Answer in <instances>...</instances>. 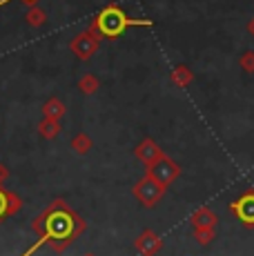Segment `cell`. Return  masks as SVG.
I'll return each instance as SVG.
<instances>
[{
	"instance_id": "cell-1",
	"label": "cell",
	"mask_w": 254,
	"mask_h": 256,
	"mask_svg": "<svg viewBox=\"0 0 254 256\" xmlns=\"http://www.w3.org/2000/svg\"><path fill=\"white\" fill-rule=\"evenodd\" d=\"M32 230L36 232V243H32V248L20 256H34V252H38L45 245H50V250L56 254H62L70 248V243H74L82 234L85 220L62 198H56L40 212V216L32 220Z\"/></svg>"
},
{
	"instance_id": "cell-2",
	"label": "cell",
	"mask_w": 254,
	"mask_h": 256,
	"mask_svg": "<svg viewBox=\"0 0 254 256\" xmlns=\"http://www.w3.org/2000/svg\"><path fill=\"white\" fill-rule=\"evenodd\" d=\"M130 27H152V20H134V18L127 16L118 4H110V7H105L96 16L90 32L96 38H118Z\"/></svg>"
},
{
	"instance_id": "cell-3",
	"label": "cell",
	"mask_w": 254,
	"mask_h": 256,
	"mask_svg": "<svg viewBox=\"0 0 254 256\" xmlns=\"http://www.w3.org/2000/svg\"><path fill=\"white\" fill-rule=\"evenodd\" d=\"M98 45H100V38H96L92 32H82L72 40V52L76 54V58L80 60H90L96 52H98Z\"/></svg>"
},
{
	"instance_id": "cell-4",
	"label": "cell",
	"mask_w": 254,
	"mask_h": 256,
	"mask_svg": "<svg viewBox=\"0 0 254 256\" xmlns=\"http://www.w3.org/2000/svg\"><path fill=\"white\" fill-rule=\"evenodd\" d=\"M160 192H163V185H160L158 180H154L152 176H148V178L140 180V183L134 187L136 198H138L143 205H148V208H152L156 200L160 198Z\"/></svg>"
},
{
	"instance_id": "cell-5",
	"label": "cell",
	"mask_w": 254,
	"mask_h": 256,
	"mask_svg": "<svg viewBox=\"0 0 254 256\" xmlns=\"http://www.w3.org/2000/svg\"><path fill=\"white\" fill-rule=\"evenodd\" d=\"M20 210H22L20 196L14 194V192H9V190H4V187L0 185V223H4L9 216L18 214Z\"/></svg>"
},
{
	"instance_id": "cell-6",
	"label": "cell",
	"mask_w": 254,
	"mask_h": 256,
	"mask_svg": "<svg viewBox=\"0 0 254 256\" xmlns=\"http://www.w3.org/2000/svg\"><path fill=\"white\" fill-rule=\"evenodd\" d=\"M176 174H178V170L170 163L168 158H163V156H160L156 163L150 165V176H152L154 180H158L160 185H168L170 180L176 178Z\"/></svg>"
},
{
	"instance_id": "cell-7",
	"label": "cell",
	"mask_w": 254,
	"mask_h": 256,
	"mask_svg": "<svg viewBox=\"0 0 254 256\" xmlns=\"http://www.w3.org/2000/svg\"><path fill=\"white\" fill-rule=\"evenodd\" d=\"M62 132V125L60 120H54V118H42L40 122H38V134H40V138L45 140H54L58 138Z\"/></svg>"
},
{
	"instance_id": "cell-8",
	"label": "cell",
	"mask_w": 254,
	"mask_h": 256,
	"mask_svg": "<svg viewBox=\"0 0 254 256\" xmlns=\"http://www.w3.org/2000/svg\"><path fill=\"white\" fill-rule=\"evenodd\" d=\"M136 156H138L143 163L152 165V163H156V160L160 158V152H158V147H156L152 140H145V142H140V145L136 147Z\"/></svg>"
},
{
	"instance_id": "cell-9",
	"label": "cell",
	"mask_w": 254,
	"mask_h": 256,
	"mask_svg": "<svg viewBox=\"0 0 254 256\" xmlns=\"http://www.w3.org/2000/svg\"><path fill=\"white\" fill-rule=\"evenodd\" d=\"M65 112H67V107L60 98H50V100H45V105H42V118L60 120V118L65 116Z\"/></svg>"
},
{
	"instance_id": "cell-10",
	"label": "cell",
	"mask_w": 254,
	"mask_h": 256,
	"mask_svg": "<svg viewBox=\"0 0 254 256\" xmlns=\"http://www.w3.org/2000/svg\"><path fill=\"white\" fill-rule=\"evenodd\" d=\"M158 240H156V236L152 232H143L138 236V240H136V250H138L140 254H145V256H152L156 250H158Z\"/></svg>"
},
{
	"instance_id": "cell-11",
	"label": "cell",
	"mask_w": 254,
	"mask_h": 256,
	"mask_svg": "<svg viewBox=\"0 0 254 256\" xmlns=\"http://www.w3.org/2000/svg\"><path fill=\"white\" fill-rule=\"evenodd\" d=\"M92 145H94V140H92L90 134H76L74 138L70 140L72 152H74V154H78V156H85L87 152L92 150Z\"/></svg>"
},
{
	"instance_id": "cell-12",
	"label": "cell",
	"mask_w": 254,
	"mask_h": 256,
	"mask_svg": "<svg viewBox=\"0 0 254 256\" xmlns=\"http://www.w3.org/2000/svg\"><path fill=\"white\" fill-rule=\"evenodd\" d=\"M100 87V80L94 76V74H85V76L78 80V90H80L85 96H92V94H96Z\"/></svg>"
},
{
	"instance_id": "cell-13",
	"label": "cell",
	"mask_w": 254,
	"mask_h": 256,
	"mask_svg": "<svg viewBox=\"0 0 254 256\" xmlns=\"http://www.w3.org/2000/svg\"><path fill=\"white\" fill-rule=\"evenodd\" d=\"M236 214L248 223H254V196H246L241 203L236 205Z\"/></svg>"
},
{
	"instance_id": "cell-14",
	"label": "cell",
	"mask_w": 254,
	"mask_h": 256,
	"mask_svg": "<svg viewBox=\"0 0 254 256\" xmlns=\"http://www.w3.org/2000/svg\"><path fill=\"white\" fill-rule=\"evenodd\" d=\"M27 22L32 24V27H42V24L47 22V14L42 12L40 7H32L27 12Z\"/></svg>"
},
{
	"instance_id": "cell-15",
	"label": "cell",
	"mask_w": 254,
	"mask_h": 256,
	"mask_svg": "<svg viewBox=\"0 0 254 256\" xmlns=\"http://www.w3.org/2000/svg\"><path fill=\"white\" fill-rule=\"evenodd\" d=\"M172 78H174L176 82H180V85H185V82L190 80V74H188V70H185V67H178V70L172 74Z\"/></svg>"
},
{
	"instance_id": "cell-16",
	"label": "cell",
	"mask_w": 254,
	"mask_h": 256,
	"mask_svg": "<svg viewBox=\"0 0 254 256\" xmlns=\"http://www.w3.org/2000/svg\"><path fill=\"white\" fill-rule=\"evenodd\" d=\"M7 178H9V167L4 163H0V185H2Z\"/></svg>"
},
{
	"instance_id": "cell-17",
	"label": "cell",
	"mask_w": 254,
	"mask_h": 256,
	"mask_svg": "<svg viewBox=\"0 0 254 256\" xmlns=\"http://www.w3.org/2000/svg\"><path fill=\"white\" fill-rule=\"evenodd\" d=\"M7 2H12V0H0V7H4V4H7ZM22 2H29V4H34V2H36V0H22Z\"/></svg>"
},
{
	"instance_id": "cell-18",
	"label": "cell",
	"mask_w": 254,
	"mask_h": 256,
	"mask_svg": "<svg viewBox=\"0 0 254 256\" xmlns=\"http://www.w3.org/2000/svg\"><path fill=\"white\" fill-rule=\"evenodd\" d=\"M243 62H246L248 67H252V65H254V58H252V56H248V58H246V60H243Z\"/></svg>"
},
{
	"instance_id": "cell-19",
	"label": "cell",
	"mask_w": 254,
	"mask_h": 256,
	"mask_svg": "<svg viewBox=\"0 0 254 256\" xmlns=\"http://www.w3.org/2000/svg\"><path fill=\"white\" fill-rule=\"evenodd\" d=\"M82 256H96V254H92V252H87V254H82Z\"/></svg>"
},
{
	"instance_id": "cell-20",
	"label": "cell",
	"mask_w": 254,
	"mask_h": 256,
	"mask_svg": "<svg viewBox=\"0 0 254 256\" xmlns=\"http://www.w3.org/2000/svg\"><path fill=\"white\" fill-rule=\"evenodd\" d=\"M250 29H252V32H254V22H252V24H250Z\"/></svg>"
},
{
	"instance_id": "cell-21",
	"label": "cell",
	"mask_w": 254,
	"mask_h": 256,
	"mask_svg": "<svg viewBox=\"0 0 254 256\" xmlns=\"http://www.w3.org/2000/svg\"><path fill=\"white\" fill-rule=\"evenodd\" d=\"M58 256H62V254H58Z\"/></svg>"
}]
</instances>
